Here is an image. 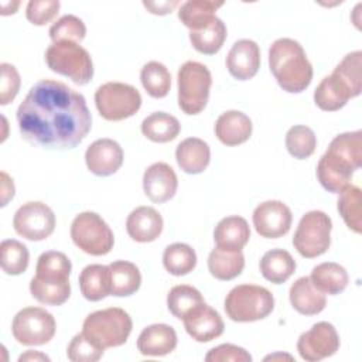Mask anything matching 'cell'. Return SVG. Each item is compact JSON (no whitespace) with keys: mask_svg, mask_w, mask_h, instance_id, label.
Here are the masks:
<instances>
[{"mask_svg":"<svg viewBox=\"0 0 362 362\" xmlns=\"http://www.w3.org/2000/svg\"><path fill=\"white\" fill-rule=\"evenodd\" d=\"M16 116L23 139L49 150L76 147L92 127L83 95L52 79L31 86Z\"/></svg>","mask_w":362,"mask_h":362,"instance_id":"6da1fadb","label":"cell"},{"mask_svg":"<svg viewBox=\"0 0 362 362\" xmlns=\"http://www.w3.org/2000/svg\"><path fill=\"white\" fill-rule=\"evenodd\" d=\"M163 225L161 215L153 206H137L126 219L127 235L139 243L156 240L163 232Z\"/></svg>","mask_w":362,"mask_h":362,"instance_id":"ffe728a7","label":"cell"},{"mask_svg":"<svg viewBox=\"0 0 362 362\" xmlns=\"http://www.w3.org/2000/svg\"><path fill=\"white\" fill-rule=\"evenodd\" d=\"M362 164V132L335 136L317 164V178L324 189L338 194Z\"/></svg>","mask_w":362,"mask_h":362,"instance_id":"7a4b0ae2","label":"cell"},{"mask_svg":"<svg viewBox=\"0 0 362 362\" xmlns=\"http://www.w3.org/2000/svg\"><path fill=\"white\" fill-rule=\"evenodd\" d=\"M332 221L322 211H310L304 214L293 236V246L307 259L324 255L331 245Z\"/></svg>","mask_w":362,"mask_h":362,"instance_id":"8fae6325","label":"cell"},{"mask_svg":"<svg viewBox=\"0 0 362 362\" xmlns=\"http://www.w3.org/2000/svg\"><path fill=\"white\" fill-rule=\"evenodd\" d=\"M310 280L321 293L335 296L346 288L349 277L345 267L341 264L324 262L313 269Z\"/></svg>","mask_w":362,"mask_h":362,"instance_id":"f1b7e54d","label":"cell"},{"mask_svg":"<svg viewBox=\"0 0 362 362\" xmlns=\"http://www.w3.org/2000/svg\"><path fill=\"white\" fill-rule=\"evenodd\" d=\"M103 352L105 349L95 346L82 332L76 334L66 348V356L72 362H96L103 356Z\"/></svg>","mask_w":362,"mask_h":362,"instance_id":"7bdbcfd3","label":"cell"},{"mask_svg":"<svg viewBox=\"0 0 362 362\" xmlns=\"http://www.w3.org/2000/svg\"><path fill=\"white\" fill-rule=\"evenodd\" d=\"M178 188L175 171L165 163H154L143 174V191L156 204L170 201Z\"/></svg>","mask_w":362,"mask_h":362,"instance_id":"e0dca14e","label":"cell"},{"mask_svg":"<svg viewBox=\"0 0 362 362\" xmlns=\"http://www.w3.org/2000/svg\"><path fill=\"white\" fill-rule=\"evenodd\" d=\"M250 239V228L245 218L230 215L218 222L214 230V240L218 247L242 250Z\"/></svg>","mask_w":362,"mask_h":362,"instance_id":"d4e9b609","label":"cell"},{"mask_svg":"<svg viewBox=\"0 0 362 362\" xmlns=\"http://www.w3.org/2000/svg\"><path fill=\"white\" fill-rule=\"evenodd\" d=\"M269 66L280 88L288 93H300L311 83L313 65L301 44L293 38H279L270 45Z\"/></svg>","mask_w":362,"mask_h":362,"instance_id":"3957f363","label":"cell"},{"mask_svg":"<svg viewBox=\"0 0 362 362\" xmlns=\"http://www.w3.org/2000/svg\"><path fill=\"white\" fill-rule=\"evenodd\" d=\"M226 34L228 30L225 23L219 17H215L202 30L189 31V41L194 49H197L198 52L205 55H214L222 48L226 40Z\"/></svg>","mask_w":362,"mask_h":362,"instance_id":"836d02e7","label":"cell"},{"mask_svg":"<svg viewBox=\"0 0 362 362\" xmlns=\"http://www.w3.org/2000/svg\"><path fill=\"white\" fill-rule=\"evenodd\" d=\"M184 328L197 342H209L223 332V321L216 310L206 303L201 304L182 318Z\"/></svg>","mask_w":362,"mask_h":362,"instance_id":"ac0fdd59","label":"cell"},{"mask_svg":"<svg viewBox=\"0 0 362 362\" xmlns=\"http://www.w3.org/2000/svg\"><path fill=\"white\" fill-rule=\"evenodd\" d=\"M20 362L23 361H47L49 362V358L41 352H37V351H27L25 354H23L20 358H18Z\"/></svg>","mask_w":362,"mask_h":362,"instance_id":"681fc988","label":"cell"},{"mask_svg":"<svg viewBox=\"0 0 362 362\" xmlns=\"http://www.w3.org/2000/svg\"><path fill=\"white\" fill-rule=\"evenodd\" d=\"M95 105L103 119L120 122L139 112L141 95L129 83L106 82L96 89Z\"/></svg>","mask_w":362,"mask_h":362,"instance_id":"9c48e42d","label":"cell"},{"mask_svg":"<svg viewBox=\"0 0 362 362\" xmlns=\"http://www.w3.org/2000/svg\"><path fill=\"white\" fill-rule=\"evenodd\" d=\"M181 132L178 119L165 112H154L141 122V133L154 143H168Z\"/></svg>","mask_w":362,"mask_h":362,"instance_id":"d6a6232c","label":"cell"},{"mask_svg":"<svg viewBox=\"0 0 362 362\" xmlns=\"http://www.w3.org/2000/svg\"><path fill=\"white\" fill-rule=\"evenodd\" d=\"M13 226L17 235L27 240L40 242L51 236L55 229L54 211L44 202L30 201L14 214Z\"/></svg>","mask_w":362,"mask_h":362,"instance_id":"4fadbf2b","label":"cell"},{"mask_svg":"<svg viewBox=\"0 0 362 362\" xmlns=\"http://www.w3.org/2000/svg\"><path fill=\"white\" fill-rule=\"evenodd\" d=\"M204 303L205 300L199 290L188 284L174 286L167 294L168 311L178 320H182L187 314Z\"/></svg>","mask_w":362,"mask_h":362,"instance_id":"8d00e7d4","label":"cell"},{"mask_svg":"<svg viewBox=\"0 0 362 362\" xmlns=\"http://www.w3.org/2000/svg\"><path fill=\"white\" fill-rule=\"evenodd\" d=\"M0 177H1V206H6L7 205V202L14 197V182H13V180L4 173V171H1V174H0Z\"/></svg>","mask_w":362,"mask_h":362,"instance_id":"c3c4849f","label":"cell"},{"mask_svg":"<svg viewBox=\"0 0 362 362\" xmlns=\"http://www.w3.org/2000/svg\"><path fill=\"white\" fill-rule=\"evenodd\" d=\"M59 7L58 0H31L25 8V17L34 25H45L57 17Z\"/></svg>","mask_w":362,"mask_h":362,"instance_id":"ee69618b","label":"cell"},{"mask_svg":"<svg viewBox=\"0 0 362 362\" xmlns=\"http://www.w3.org/2000/svg\"><path fill=\"white\" fill-rule=\"evenodd\" d=\"M351 98V92L346 86L332 74L325 76L314 90L315 105L325 112L339 110Z\"/></svg>","mask_w":362,"mask_h":362,"instance_id":"4dcf8cb0","label":"cell"},{"mask_svg":"<svg viewBox=\"0 0 362 362\" xmlns=\"http://www.w3.org/2000/svg\"><path fill=\"white\" fill-rule=\"evenodd\" d=\"M180 4V1L173 0V1H143V6L151 13V14H157V16H165L168 13H171L177 6Z\"/></svg>","mask_w":362,"mask_h":362,"instance_id":"7dc6e473","label":"cell"},{"mask_svg":"<svg viewBox=\"0 0 362 362\" xmlns=\"http://www.w3.org/2000/svg\"><path fill=\"white\" fill-rule=\"evenodd\" d=\"M206 362H250L252 355L242 346L233 344H222L218 345L205 355Z\"/></svg>","mask_w":362,"mask_h":362,"instance_id":"bcb514c9","label":"cell"},{"mask_svg":"<svg viewBox=\"0 0 362 362\" xmlns=\"http://www.w3.org/2000/svg\"><path fill=\"white\" fill-rule=\"evenodd\" d=\"M339 349V335L335 327L327 321L314 324L303 332L297 341V351L307 362H318L332 356Z\"/></svg>","mask_w":362,"mask_h":362,"instance_id":"5bb4252c","label":"cell"},{"mask_svg":"<svg viewBox=\"0 0 362 362\" xmlns=\"http://www.w3.org/2000/svg\"><path fill=\"white\" fill-rule=\"evenodd\" d=\"M79 288L89 301H99L110 296V272L105 264H89L79 274Z\"/></svg>","mask_w":362,"mask_h":362,"instance_id":"f546056e","label":"cell"},{"mask_svg":"<svg viewBox=\"0 0 362 362\" xmlns=\"http://www.w3.org/2000/svg\"><path fill=\"white\" fill-rule=\"evenodd\" d=\"M72 242L85 253L92 256L107 255L113 245L115 236L109 225L96 212H81L71 223Z\"/></svg>","mask_w":362,"mask_h":362,"instance_id":"30bf717a","label":"cell"},{"mask_svg":"<svg viewBox=\"0 0 362 362\" xmlns=\"http://www.w3.org/2000/svg\"><path fill=\"white\" fill-rule=\"evenodd\" d=\"M1 79H0V105L6 106L14 100L20 90L21 79L20 74L14 65L8 62H3L0 65Z\"/></svg>","mask_w":362,"mask_h":362,"instance_id":"f6af8a7d","label":"cell"},{"mask_svg":"<svg viewBox=\"0 0 362 362\" xmlns=\"http://www.w3.org/2000/svg\"><path fill=\"white\" fill-rule=\"evenodd\" d=\"M296 260L284 249H272L266 252L259 263L262 276L273 284L287 281L296 272Z\"/></svg>","mask_w":362,"mask_h":362,"instance_id":"4316f807","label":"cell"},{"mask_svg":"<svg viewBox=\"0 0 362 362\" xmlns=\"http://www.w3.org/2000/svg\"><path fill=\"white\" fill-rule=\"evenodd\" d=\"M88 170L98 177L115 174L123 164V148L112 139H98L85 151Z\"/></svg>","mask_w":362,"mask_h":362,"instance_id":"2e32d148","label":"cell"},{"mask_svg":"<svg viewBox=\"0 0 362 362\" xmlns=\"http://www.w3.org/2000/svg\"><path fill=\"white\" fill-rule=\"evenodd\" d=\"M140 81L146 92L156 99L165 98L171 88L170 71L158 61H150L141 68Z\"/></svg>","mask_w":362,"mask_h":362,"instance_id":"74e56055","label":"cell"},{"mask_svg":"<svg viewBox=\"0 0 362 362\" xmlns=\"http://www.w3.org/2000/svg\"><path fill=\"white\" fill-rule=\"evenodd\" d=\"M253 226L262 238L277 239L284 236L293 222L290 208L281 201H264L259 204L252 215Z\"/></svg>","mask_w":362,"mask_h":362,"instance_id":"9a60e30c","label":"cell"},{"mask_svg":"<svg viewBox=\"0 0 362 362\" xmlns=\"http://www.w3.org/2000/svg\"><path fill=\"white\" fill-rule=\"evenodd\" d=\"M223 307L232 321L252 322L266 318L273 311L274 297L266 287L239 284L226 294Z\"/></svg>","mask_w":362,"mask_h":362,"instance_id":"8992f818","label":"cell"},{"mask_svg":"<svg viewBox=\"0 0 362 362\" xmlns=\"http://www.w3.org/2000/svg\"><path fill=\"white\" fill-rule=\"evenodd\" d=\"M110 296L127 297L134 294L141 284L139 267L127 260H116L109 264Z\"/></svg>","mask_w":362,"mask_h":362,"instance_id":"83f0119b","label":"cell"},{"mask_svg":"<svg viewBox=\"0 0 362 362\" xmlns=\"http://www.w3.org/2000/svg\"><path fill=\"white\" fill-rule=\"evenodd\" d=\"M288 297L293 308L303 315L320 314L327 305L325 294L321 293L307 276L297 279L291 284Z\"/></svg>","mask_w":362,"mask_h":362,"instance_id":"603a6c76","label":"cell"},{"mask_svg":"<svg viewBox=\"0 0 362 362\" xmlns=\"http://www.w3.org/2000/svg\"><path fill=\"white\" fill-rule=\"evenodd\" d=\"M226 68L238 81L252 79L260 68L259 45L247 38L236 41L228 52Z\"/></svg>","mask_w":362,"mask_h":362,"instance_id":"d6986e66","label":"cell"},{"mask_svg":"<svg viewBox=\"0 0 362 362\" xmlns=\"http://www.w3.org/2000/svg\"><path fill=\"white\" fill-rule=\"evenodd\" d=\"M30 253L24 243L16 239H6L0 245L1 270L8 276H18L28 267Z\"/></svg>","mask_w":362,"mask_h":362,"instance_id":"f35d334b","label":"cell"},{"mask_svg":"<svg viewBox=\"0 0 362 362\" xmlns=\"http://www.w3.org/2000/svg\"><path fill=\"white\" fill-rule=\"evenodd\" d=\"M361 69H362V52L352 51L346 54L332 71V75H335L346 86L352 98L358 96L362 89Z\"/></svg>","mask_w":362,"mask_h":362,"instance_id":"ab89813d","label":"cell"},{"mask_svg":"<svg viewBox=\"0 0 362 362\" xmlns=\"http://www.w3.org/2000/svg\"><path fill=\"white\" fill-rule=\"evenodd\" d=\"M48 68L69 78L78 85H86L93 78V62L89 52L76 42H52L45 51Z\"/></svg>","mask_w":362,"mask_h":362,"instance_id":"ba28073f","label":"cell"},{"mask_svg":"<svg viewBox=\"0 0 362 362\" xmlns=\"http://www.w3.org/2000/svg\"><path fill=\"white\" fill-rule=\"evenodd\" d=\"M178 106L185 115L201 113L209 99L212 75L206 65L197 61L184 62L177 75Z\"/></svg>","mask_w":362,"mask_h":362,"instance_id":"52a82bcc","label":"cell"},{"mask_svg":"<svg viewBox=\"0 0 362 362\" xmlns=\"http://www.w3.org/2000/svg\"><path fill=\"white\" fill-rule=\"evenodd\" d=\"M164 269L173 276H185L197 266V253L187 243H173L163 253Z\"/></svg>","mask_w":362,"mask_h":362,"instance_id":"d590c367","label":"cell"},{"mask_svg":"<svg viewBox=\"0 0 362 362\" xmlns=\"http://www.w3.org/2000/svg\"><path fill=\"white\" fill-rule=\"evenodd\" d=\"M252 120L243 112H223L215 123V136L225 146H239L252 136Z\"/></svg>","mask_w":362,"mask_h":362,"instance_id":"7402d4cb","label":"cell"},{"mask_svg":"<svg viewBox=\"0 0 362 362\" xmlns=\"http://www.w3.org/2000/svg\"><path fill=\"white\" fill-rule=\"evenodd\" d=\"M243 267L245 256L242 250H228L216 246L208 256V270L216 280H232L242 273Z\"/></svg>","mask_w":362,"mask_h":362,"instance_id":"484cf974","label":"cell"},{"mask_svg":"<svg viewBox=\"0 0 362 362\" xmlns=\"http://www.w3.org/2000/svg\"><path fill=\"white\" fill-rule=\"evenodd\" d=\"M86 35V27L83 21L74 16V14H65L61 18H58L51 27H49V38L52 42H76L79 44Z\"/></svg>","mask_w":362,"mask_h":362,"instance_id":"b9f144b4","label":"cell"},{"mask_svg":"<svg viewBox=\"0 0 362 362\" xmlns=\"http://www.w3.org/2000/svg\"><path fill=\"white\" fill-rule=\"evenodd\" d=\"M55 329V318L41 307H25L20 310L11 322L14 339L25 346L48 344L54 338Z\"/></svg>","mask_w":362,"mask_h":362,"instance_id":"7c38bea8","label":"cell"},{"mask_svg":"<svg viewBox=\"0 0 362 362\" xmlns=\"http://www.w3.org/2000/svg\"><path fill=\"white\" fill-rule=\"evenodd\" d=\"M317 147V137L308 126L297 124L286 133V148L297 160L308 158Z\"/></svg>","mask_w":362,"mask_h":362,"instance_id":"60d3db41","label":"cell"},{"mask_svg":"<svg viewBox=\"0 0 362 362\" xmlns=\"http://www.w3.org/2000/svg\"><path fill=\"white\" fill-rule=\"evenodd\" d=\"M274 358H287V359H291V356L290 355H281V354H276V355H269V356H266L264 358V361H269V359H274Z\"/></svg>","mask_w":362,"mask_h":362,"instance_id":"f907efd6","label":"cell"},{"mask_svg":"<svg viewBox=\"0 0 362 362\" xmlns=\"http://www.w3.org/2000/svg\"><path fill=\"white\" fill-rule=\"evenodd\" d=\"M133 328L130 315L119 307H109L90 313L83 324L82 334L100 349L123 345Z\"/></svg>","mask_w":362,"mask_h":362,"instance_id":"5b68a950","label":"cell"},{"mask_svg":"<svg viewBox=\"0 0 362 362\" xmlns=\"http://www.w3.org/2000/svg\"><path fill=\"white\" fill-rule=\"evenodd\" d=\"M177 346V332L168 324L146 327L137 338V349L144 356H164Z\"/></svg>","mask_w":362,"mask_h":362,"instance_id":"44dd1931","label":"cell"},{"mask_svg":"<svg viewBox=\"0 0 362 362\" xmlns=\"http://www.w3.org/2000/svg\"><path fill=\"white\" fill-rule=\"evenodd\" d=\"M339 198L337 202L338 212L344 219L345 225L354 230L355 233H361L362 230V192L361 188L356 185H346L342 191L338 192Z\"/></svg>","mask_w":362,"mask_h":362,"instance_id":"e575fe53","label":"cell"},{"mask_svg":"<svg viewBox=\"0 0 362 362\" xmlns=\"http://www.w3.org/2000/svg\"><path fill=\"white\" fill-rule=\"evenodd\" d=\"M222 6L223 1L188 0L180 6L178 18L191 31H198L206 27L216 17L215 11Z\"/></svg>","mask_w":362,"mask_h":362,"instance_id":"1f68e13d","label":"cell"},{"mask_svg":"<svg viewBox=\"0 0 362 362\" xmlns=\"http://www.w3.org/2000/svg\"><path fill=\"white\" fill-rule=\"evenodd\" d=\"M175 160L184 173L199 174L206 170L211 161L209 146L202 139L188 137L177 146Z\"/></svg>","mask_w":362,"mask_h":362,"instance_id":"cb8c5ba5","label":"cell"},{"mask_svg":"<svg viewBox=\"0 0 362 362\" xmlns=\"http://www.w3.org/2000/svg\"><path fill=\"white\" fill-rule=\"evenodd\" d=\"M71 260L62 252L48 250L40 255L35 276L30 281L31 296L45 305H62L71 296Z\"/></svg>","mask_w":362,"mask_h":362,"instance_id":"277c9868","label":"cell"}]
</instances>
